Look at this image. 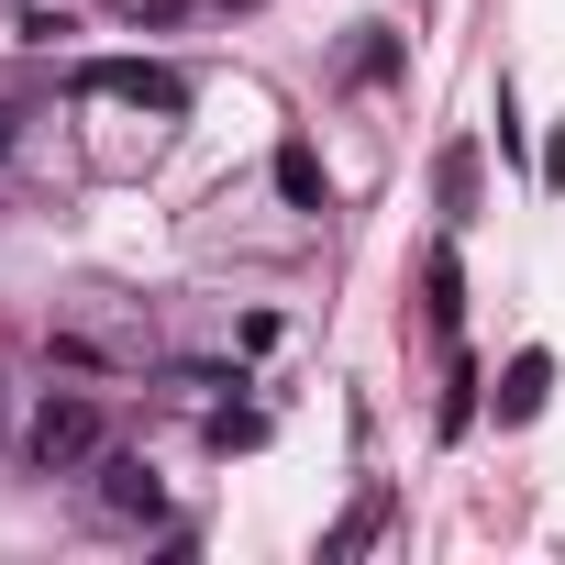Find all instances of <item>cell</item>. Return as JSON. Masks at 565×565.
I'll use <instances>...</instances> for the list:
<instances>
[{
  "instance_id": "obj_1",
  "label": "cell",
  "mask_w": 565,
  "mask_h": 565,
  "mask_svg": "<svg viewBox=\"0 0 565 565\" xmlns=\"http://www.w3.org/2000/svg\"><path fill=\"white\" fill-rule=\"evenodd\" d=\"M23 455H34V477H89V466L111 455L100 399H89V388H45V399H34V422H23Z\"/></svg>"
},
{
  "instance_id": "obj_2",
  "label": "cell",
  "mask_w": 565,
  "mask_h": 565,
  "mask_svg": "<svg viewBox=\"0 0 565 565\" xmlns=\"http://www.w3.org/2000/svg\"><path fill=\"white\" fill-rule=\"evenodd\" d=\"M67 89H78V100H122V111H156V122H178V111H189V78H178V67H156V56H89Z\"/></svg>"
},
{
  "instance_id": "obj_3",
  "label": "cell",
  "mask_w": 565,
  "mask_h": 565,
  "mask_svg": "<svg viewBox=\"0 0 565 565\" xmlns=\"http://www.w3.org/2000/svg\"><path fill=\"white\" fill-rule=\"evenodd\" d=\"M89 477H100V510H111V521H134V532H156V521H167V477H156L145 455H100Z\"/></svg>"
},
{
  "instance_id": "obj_4",
  "label": "cell",
  "mask_w": 565,
  "mask_h": 565,
  "mask_svg": "<svg viewBox=\"0 0 565 565\" xmlns=\"http://www.w3.org/2000/svg\"><path fill=\"white\" fill-rule=\"evenodd\" d=\"M543 388H554V355H543V344H521V355H510V366H499V422H510V433H521V422H532V411H543Z\"/></svg>"
},
{
  "instance_id": "obj_5",
  "label": "cell",
  "mask_w": 565,
  "mask_h": 565,
  "mask_svg": "<svg viewBox=\"0 0 565 565\" xmlns=\"http://www.w3.org/2000/svg\"><path fill=\"white\" fill-rule=\"evenodd\" d=\"M277 200H289V211H333V178H322V156L289 134V145H277Z\"/></svg>"
},
{
  "instance_id": "obj_6",
  "label": "cell",
  "mask_w": 565,
  "mask_h": 565,
  "mask_svg": "<svg viewBox=\"0 0 565 565\" xmlns=\"http://www.w3.org/2000/svg\"><path fill=\"white\" fill-rule=\"evenodd\" d=\"M433 189H444V222H477V145H444Z\"/></svg>"
},
{
  "instance_id": "obj_7",
  "label": "cell",
  "mask_w": 565,
  "mask_h": 565,
  "mask_svg": "<svg viewBox=\"0 0 565 565\" xmlns=\"http://www.w3.org/2000/svg\"><path fill=\"white\" fill-rule=\"evenodd\" d=\"M422 289H433V322L455 333V311H466V266H455V244H433V266H422Z\"/></svg>"
},
{
  "instance_id": "obj_8",
  "label": "cell",
  "mask_w": 565,
  "mask_h": 565,
  "mask_svg": "<svg viewBox=\"0 0 565 565\" xmlns=\"http://www.w3.org/2000/svg\"><path fill=\"white\" fill-rule=\"evenodd\" d=\"M377 521H388V499H377V488H366V499H355V510H344V532H333V543H322V554H355V543H366V532H377Z\"/></svg>"
},
{
  "instance_id": "obj_9",
  "label": "cell",
  "mask_w": 565,
  "mask_h": 565,
  "mask_svg": "<svg viewBox=\"0 0 565 565\" xmlns=\"http://www.w3.org/2000/svg\"><path fill=\"white\" fill-rule=\"evenodd\" d=\"M255 433H266V411H211V444H222V455H233V444H255Z\"/></svg>"
},
{
  "instance_id": "obj_10",
  "label": "cell",
  "mask_w": 565,
  "mask_h": 565,
  "mask_svg": "<svg viewBox=\"0 0 565 565\" xmlns=\"http://www.w3.org/2000/svg\"><path fill=\"white\" fill-rule=\"evenodd\" d=\"M178 12H200V0H111V23H178Z\"/></svg>"
},
{
  "instance_id": "obj_11",
  "label": "cell",
  "mask_w": 565,
  "mask_h": 565,
  "mask_svg": "<svg viewBox=\"0 0 565 565\" xmlns=\"http://www.w3.org/2000/svg\"><path fill=\"white\" fill-rule=\"evenodd\" d=\"M12 145H23V122H12V111H0V167H12Z\"/></svg>"
}]
</instances>
